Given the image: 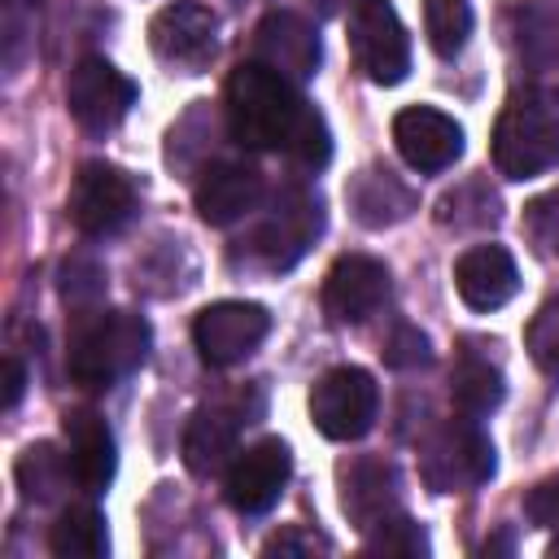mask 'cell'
<instances>
[{"instance_id":"6da1fadb","label":"cell","mask_w":559,"mask_h":559,"mask_svg":"<svg viewBox=\"0 0 559 559\" xmlns=\"http://www.w3.org/2000/svg\"><path fill=\"white\" fill-rule=\"evenodd\" d=\"M223 114L236 144L258 153H288L293 162L319 170L332 157L328 122L297 92L293 79L262 61H240L223 83Z\"/></svg>"},{"instance_id":"7a4b0ae2","label":"cell","mask_w":559,"mask_h":559,"mask_svg":"<svg viewBox=\"0 0 559 559\" xmlns=\"http://www.w3.org/2000/svg\"><path fill=\"white\" fill-rule=\"evenodd\" d=\"M153 332L144 314L131 310H92L74 323L70 349H66V371L79 389H114L122 376H131L148 358Z\"/></svg>"},{"instance_id":"3957f363","label":"cell","mask_w":559,"mask_h":559,"mask_svg":"<svg viewBox=\"0 0 559 559\" xmlns=\"http://www.w3.org/2000/svg\"><path fill=\"white\" fill-rule=\"evenodd\" d=\"M559 162V114L537 96H511L493 122V166L502 179H533Z\"/></svg>"},{"instance_id":"277c9868","label":"cell","mask_w":559,"mask_h":559,"mask_svg":"<svg viewBox=\"0 0 559 559\" xmlns=\"http://www.w3.org/2000/svg\"><path fill=\"white\" fill-rule=\"evenodd\" d=\"M419 476L437 493H463L493 476V445L472 415L445 419L419 445Z\"/></svg>"},{"instance_id":"5b68a950","label":"cell","mask_w":559,"mask_h":559,"mask_svg":"<svg viewBox=\"0 0 559 559\" xmlns=\"http://www.w3.org/2000/svg\"><path fill=\"white\" fill-rule=\"evenodd\" d=\"M380 389L362 367H332L310 389V419L328 441H358L371 432Z\"/></svg>"},{"instance_id":"8992f818","label":"cell","mask_w":559,"mask_h":559,"mask_svg":"<svg viewBox=\"0 0 559 559\" xmlns=\"http://www.w3.org/2000/svg\"><path fill=\"white\" fill-rule=\"evenodd\" d=\"M349 52H354L358 70L380 87H393L406 79L411 35L389 0H358L349 9Z\"/></svg>"},{"instance_id":"52a82bcc","label":"cell","mask_w":559,"mask_h":559,"mask_svg":"<svg viewBox=\"0 0 559 559\" xmlns=\"http://www.w3.org/2000/svg\"><path fill=\"white\" fill-rule=\"evenodd\" d=\"M271 332V314L258 301H214L192 319V345L210 367L245 362Z\"/></svg>"},{"instance_id":"ba28073f","label":"cell","mask_w":559,"mask_h":559,"mask_svg":"<svg viewBox=\"0 0 559 559\" xmlns=\"http://www.w3.org/2000/svg\"><path fill=\"white\" fill-rule=\"evenodd\" d=\"M66 105L83 131H114L135 105V83L105 57H79L66 79Z\"/></svg>"},{"instance_id":"9c48e42d","label":"cell","mask_w":559,"mask_h":559,"mask_svg":"<svg viewBox=\"0 0 559 559\" xmlns=\"http://www.w3.org/2000/svg\"><path fill=\"white\" fill-rule=\"evenodd\" d=\"M70 223L83 231V236H109L118 231L131 210H135V188L131 179L109 166V162H83L74 183H70Z\"/></svg>"},{"instance_id":"30bf717a","label":"cell","mask_w":559,"mask_h":559,"mask_svg":"<svg viewBox=\"0 0 559 559\" xmlns=\"http://www.w3.org/2000/svg\"><path fill=\"white\" fill-rule=\"evenodd\" d=\"M293 476V454L280 437H262L253 441L249 450H240L231 463H227V502L240 511V515H262L280 502L284 485Z\"/></svg>"},{"instance_id":"8fae6325","label":"cell","mask_w":559,"mask_h":559,"mask_svg":"<svg viewBox=\"0 0 559 559\" xmlns=\"http://www.w3.org/2000/svg\"><path fill=\"white\" fill-rule=\"evenodd\" d=\"M393 144L411 170L437 175L463 157V127L432 105H411L393 118Z\"/></svg>"},{"instance_id":"7c38bea8","label":"cell","mask_w":559,"mask_h":559,"mask_svg":"<svg viewBox=\"0 0 559 559\" xmlns=\"http://www.w3.org/2000/svg\"><path fill=\"white\" fill-rule=\"evenodd\" d=\"M319 57H323V44L314 22H306L293 9H271L253 31V61L280 70L293 83H306L319 70Z\"/></svg>"},{"instance_id":"4fadbf2b","label":"cell","mask_w":559,"mask_h":559,"mask_svg":"<svg viewBox=\"0 0 559 559\" xmlns=\"http://www.w3.org/2000/svg\"><path fill=\"white\" fill-rule=\"evenodd\" d=\"M389 297V266L367 253H345L323 275V310L332 323H367Z\"/></svg>"},{"instance_id":"5bb4252c","label":"cell","mask_w":559,"mask_h":559,"mask_svg":"<svg viewBox=\"0 0 559 559\" xmlns=\"http://www.w3.org/2000/svg\"><path fill=\"white\" fill-rule=\"evenodd\" d=\"M148 44L162 61L170 66H201L214 57L218 44V17L201 0H175L153 13L148 22Z\"/></svg>"},{"instance_id":"9a60e30c","label":"cell","mask_w":559,"mask_h":559,"mask_svg":"<svg viewBox=\"0 0 559 559\" xmlns=\"http://www.w3.org/2000/svg\"><path fill=\"white\" fill-rule=\"evenodd\" d=\"M61 437H66V459H70L74 485L83 493H105V485L118 472V445H114L109 424L96 411L74 406L61 419Z\"/></svg>"},{"instance_id":"2e32d148","label":"cell","mask_w":559,"mask_h":559,"mask_svg":"<svg viewBox=\"0 0 559 559\" xmlns=\"http://www.w3.org/2000/svg\"><path fill=\"white\" fill-rule=\"evenodd\" d=\"M323 231V214H319V201L314 197H306V192H284L280 201H275V214L253 231V249L262 253V262L266 266H293L301 253H306V245L314 240Z\"/></svg>"},{"instance_id":"e0dca14e","label":"cell","mask_w":559,"mask_h":559,"mask_svg":"<svg viewBox=\"0 0 559 559\" xmlns=\"http://www.w3.org/2000/svg\"><path fill=\"white\" fill-rule=\"evenodd\" d=\"M258 201H262V175L240 162L205 166L192 188V205L210 227H227V223L245 218L249 210H258Z\"/></svg>"},{"instance_id":"ac0fdd59","label":"cell","mask_w":559,"mask_h":559,"mask_svg":"<svg viewBox=\"0 0 559 559\" xmlns=\"http://www.w3.org/2000/svg\"><path fill=\"white\" fill-rule=\"evenodd\" d=\"M454 288H459L463 306H472V310L507 306L515 297V288H520V271H515L511 249H502V245H472L467 253H459Z\"/></svg>"},{"instance_id":"d6986e66","label":"cell","mask_w":559,"mask_h":559,"mask_svg":"<svg viewBox=\"0 0 559 559\" xmlns=\"http://www.w3.org/2000/svg\"><path fill=\"white\" fill-rule=\"evenodd\" d=\"M240 419L231 411H197L183 428V463L192 476H214L236 459Z\"/></svg>"},{"instance_id":"ffe728a7","label":"cell","mask_w":559,"mask_h":559,"mask_svg":"<svg viewBox=\"0 0 559 559\" xmlns=\"http://www.w3.org/2000/svg\"><path fill=\"white\" fill-rule=\"evenodd\" d=\"M341 507L358 528L380 524L397 502V472L380 459H358L341 480Z\"/></svg>"},{"instance_id":"44dd1931","label":"cell","mask_w":559,"mask_h":559,"mask_svg":"<svg viewBox=\"0 0 559 559\" xmlns=\"http://www.w3.org/2000/svg\"><path fill=\"white\" fill-rule=\"evenodd\" d=\"M345 197H349V205H354L358 223H367V227H389V223L406 218V214H411V205H415L411 188H406L393 170H380V166L362 170V175L349 183V192H345Z\"/></svg>"},{"instance_id":"7402d4cb","label":"cell","mask_w":559,"mask_h":559,"mask_svg":"<svg viewBox=\"0 0 559 559\" xmlns=\"http://www.w3.org/2000/svg\"><path fill=\"white\" fill-rule=\"evenodd\" d=\"M48 550L57 559H100L109 550L105 515L92 502H70L57 515V524L48 528Z\"/></svg>"},{"instance_id":"603a6c76","label":"cell","mask_w":559,"mask_h":559,"mask_svg":"<svg viewBox=\"0 0 559 559\" xmlns=\"http://www.w3.org/2000/svg\"><path fill=\"white\" fill-rule=\"evenodd\" d=\"M13 480L22 489L26 502H52L74 476H70V459L66 450H57L52 441H35L17 454V467H13Z\"/></svg>"},{"instance_id":"cb8c5ba5","label":"cell","mask_w":559,"mask_h":559,"mask_svg":"<svg viewBox=\"0 0 559 559\" xmlns=\"http://www.w3.org/2000/svg\"><path fill=\"white\" fill-rule=\"evenodd\" d=\"M450 397H454V406H459L463 415L480 419V415H489L493 406H502V397H507L502 371L489 367L485 358H459V367H454V376H450Z\"/></svg>"},{"instance_id":"d4e9b609","label":"cell","mask_w":559,"mask_h":559,"mask_svg":"<svg viewBox=\"0 0 559 559\" xmlns=\"http://www.w3.org/2000/svg\"><path fill=\"white\" fill-rule=\"evenodd\" d=\"M424 31L441 57H459L472 35V0H424Z\"/></svg>"},{"instance_id":"484cf974","label":"cell","mask_w":559,"mask_h":559,"mask_svg":"<svg viewBox=\"0 0 559 559\" xmlns=\"http://www.w3.org/2000/svg\"><path fill=\"white\" fill-rule=\"evenodd\" d=\"M524 349H528V358H533L537 371H546V376L559 380V293H550V297L537 306V314L528 319V328H524Z\"/></svg>"},{"instance_id":"4316f807","label":"cell","mask_w":559,"mask_h":559,"mask_svg":"<svg viewBox=\"0 0 559 559\" xmlns=\"http://www.w3.org/2000/svg\"><path fill=\"white\" fill-rule=\"evenodd\" d=\"M362 550L367 555H428V533L406 515H384L380 524H371Z\"/></svg>"},{"instance_id":"83f0119b","label":"cell","mask_w":559,"mask_h":559,"mask_svg":"<svg viewBox=\"0 0 559 559\" xmlns=\"http://www.w3.org/2000/svg\"><path fill=\"white\" fill-rule=\"evenodd\" d=\"M61 297L70 306H96L105 297V271L92 258H66V266H61Z\"/></svg>"},{"instance_id":"f1b7e54d","label":"cell","mask_w":559,"mask_h":559,"mask_svg":"<svg viewBox=\"0 0 559 559\" xmlns=\"http://www.w3.org/2000/svg\"><path fill=\"white\" fill-rule=\"evenodd\" d=\"M524 227H528V236L537 240L542 253L559 258V188H550V192H542L524 205Z\"/></svg>"},{"instance_id":"f546056e","label":"cell","mask_w":559,"mask_h":559,"mask_svg":"<svg viewBox=\"0 0 559 559\" xmlns=\"http://www.w3.org/2000/svg\"><path fill=\"white\" fill-rule=\"evenodd\" d=\"M432 358V349H428V336L419 332V328H411V323H397L393 332H389V341H384V362L393 367V371H411V367H424Z\"/></svg>"},{"instance_id":"4dcf8cb0","label":"cell","mask_w":559,"mask_h":559,"mask_svg":"<svg viewBox=\"0 0 559 559\" xmlns=\"http://www.w3.org/2000/svg\"><path fill=\"white\" fill-rule=\"evenodd\" d=\"M524 515L537 528H559V476H546L524 493Z\"/></svg>"},{"instance_id":"1f68e13d","label":"cell","mask_w":559,"mask_h":559,"mask_svg":"<svg viewBox=\"0 0 559 559\" xmlns=\"http://www.w3.org/2000/svg\"><path fill=\"white\" fill-rule=\"evenodd\" d=\"M314 546L328 550V542H319V537H301L297 528H284V533H275V537L262 546V555H297V550H314Z\"/></svg>"},{"instance_id":"d6a6232c","label":"cell","mask_w":559,"mask_h":559,"mask_svg":"<svg viewBox=\"0 0 559 559\" xmlns=\"http://www.w3.org/2000/svg\"><path fill=\"white\" fill-rule=\"evenodd\" d=\"M22 389H26V367L9 354V358H4V411H13V406L22 402Z\"/></svg>"},{"instance_id":"836d02e7","label":"cell","mask_w":559,"mask_h":559,"mask_svg":"<svg viewBox=\"0 0 559 559\" xmlns=\"http://www.w3.org/2000/svg\"><path fill=\"white\" fill-rule=\"evenodd\" d=\"M310 4H314L323 17H341V13H345V9H354L358 0H310Z\"/></svg>"},{"instance_id":"e575fe53","label":"cell","mask_w":559,"mask_h":559,"mask_svg":"<svg viewBox=\"0 0 559 559\" xmlns=\"http://www.w3.org/2000/svg\"><path fill=\"white\" fill-rule=\"evenodd\" d=\"M507 550H511V533H498V537H489L480 546V555H507Z\"/></svg>"},{"instance_id":"d590c367","label":"cell","mask_w":559,"mask_h":559,"mask_svg":"<svg viewBox=\"0 0 559 559\" xmlns=\"http://www.w3.org/2000/svg\"><path fill=\"white\" fill-rule=\"evenodd\" d=\"M546 555H550V559H559V533L550 537V546H546Z\"/></svg>"}]
</instances>
